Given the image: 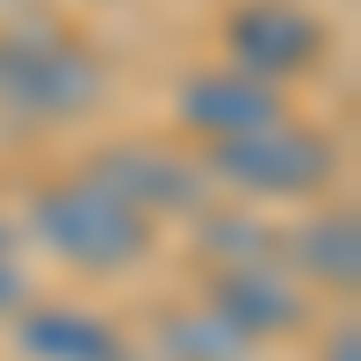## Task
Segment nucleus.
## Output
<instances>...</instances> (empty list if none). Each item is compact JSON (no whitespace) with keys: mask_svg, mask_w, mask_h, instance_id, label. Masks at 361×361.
Listing matches in <instances>:
<instances>
[{"mask_svg":"<svg viewBox=\"0 0 361 361\" xmlns=\"http://www.w3.org/2000/svg\"><path fill=\"white\" fill-rule=\"evenodd\" d=\"M29 231L66 267H87V275H116V267H137L152 253V224H145L137 209H123L109 188H94L87 173L51 180V188L29 202Z\"/></svg>","mask_w":361,"mask_h":361,"instance_id":"obj_1","label":"nucleus"},{"mask_svg":"<svg viewBox=\"0 0 361 361\" xmlns=\"http://www.w3.org/2000/svg\"><path fill=\"white\" fill-rule=\"evenodd\" d=\"M159 354H166V361H253V347L238 340L209 304H202V311H173V318L159 325Z\"/></svg>","mask_w":361,"mask_h":361,"instance_id":"obj_10","label":"nucleus"},{"mask_svg":"<svg viewBox=\"0 0 361 361\" xmlns=\"http://www.w3.org/2000/svg\"><path fill=\"white\" fill-rule=\"evenodd\" d=\"M87 180L109 188L123 209H137L145 224H152V209H195L202 202V173L188 159L159 152V145H109V152H94Z\"/></svg>","mask_w":361,"mask_h":361,"instance_id":"obj_6","label":"nucleus"},{"mask_svg":"<svg viewBox=\"0 0 361 361\" xmlns=\"http://www.w3.org/2000/svg\"><path fill=\"white\" fill-rule=\"evenodd\" d=\"M29 304V282H22V238L15 224H0V318Z\"/></svg>","mask_w":361,"mask_h":361,"instance_id":"obj_11","label":"nucleus"},{"mask_svg":"<svg viewBox=\"0 0 361 361\" xmlns=\"http://www.w3.org/2000/svg\"><path fill=\"white\" fill-rule=\"evenodd\" d=\"M102 66L51 29H8L0 37V109L22 123H73L102 102Z\"/></svg>","mask_w":361,"mask_h":361,"instance_id":"obj_2","label":"nucleus"},{"mask_svg":"<svg viewBox=\"0 0 361 361\" xmlns=\"http://www.w3.org/2000/svg\"><path fill=\"white\" fill-rule=\"evenodd\" d=\"M209 311L246 347H260V340L304 325V289H296L275 260H246V267H217V275H209Z\"/></svg>","mask_w":361,"mask_h":361,"instance_id":"obj_5","label":"nucleus"},{"mask_svg":"<svg viewBox=\"0 0 361 361\" xmlns=\"http://www.w3.org/2000/svg\"><path fill=\"white\" fill-rule=\"evenodd\" d=\"M15 347H22V361H130L123 325L87 304H22Z\"/></svg>","mask_w":361,"mask_h":361,"instance_id":"obj_8","label":"nucleus"},{"mask_svg":"<svg viewBox=\"0 0 361 361\" xmlns=\"http://www.w3.org/2000/svg\"><path fill=\"white\" fill-rule=\"evenodd\" d=\"M333 145H325L318 130L304 123H282L275 130H253V137H231L209 152V173L231 180V188H246V195H267V202H296V195H318L325 180H333Z\"/></svg>","mask_w":361,"mask_h":361,"instance_id":"obj_3","label":"nucleus"},{"mask_svg":"<svg viewBox=\"0 0 361 361\" xmlns=\"http://www.w3.org/2000/svg\"><path fill=\"white\" fill-rule=\"evenodd\" d=\"M282 94L267 80H253V73H195L188 87H180V123L188 130H202L209 145H231V137H253V130H275L282 123Z\"/></svg>","mask_w":361,"mask_h":361,"instance_id":"obj_7","label":"nucleus"},{"mask_svg":"<svg viewBox=\"0 0 361 361\" xmlns=\"http://www.w3.org/2000/svg\"><path fill=\"white\" fill-rule=\"evenodd\" d=\"M224 51H231V73H253L275 87L325 58V22L311 8H296V0H246L224 22Z\"/></svg>","mask_w":361,"mask_h":361,"instance_id":"obj_4","label":"nucleus"},{"mask_svg":"<svg viewBox=\"0 0 361 361\" xmlns=\"http://www.w3.org/2000/svg\"><path fill=\"white\" fill-rule=\"evenodd\" d=\"M296 267L304 282H325V289H354V267H361V246H354V217H311L296 231Z\"/></svg>","mask_w":361,"mask_h":361,"instance_id":"obj_9","label":"nucleus"}]
</instances>
